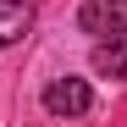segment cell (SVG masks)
<instances>
[{
    "instance_id": "obj_1",
    "label": "cell",
    "mask_w": 127,
    "mask_h": 127,
    "mask_svg": "<svg viewBox=\"0 0 127 127\" xmlns=\"http://www.w3.org/2000/svg\"><path fill=\"white\" fill-rule=\"evenodd\" d=\"M77 28L94 33V39L127 33V0H83V6H77Z\"/></svg>"
},
{
    "instance_id": "obj_2",
    "label": "cell",
    "mask_w": 127,
    "mask_h": 127,
    "mask_svg": "<svg viewBox=\"0 0 127 127\" xmlns=\"http://www.w3.org/2000/svg\"><path fill=\"white\" fill-rule=\"evenodd\" d=\"M89 105H94L89 77H55L50 89H44V111H50V116H83Z\"/></svg>"
},
{
    "instance_id": "obj_3",
    "label": "cell",
    "mask_w": 127,
    "mask_h": 127,
    "mask_svg": "<svg viewBox=\"0 0 127 127\" xmlns=\"http://www.w3.org/2000/svg\"><path fill=\"white\" fill-rule=\"evenodd\" d=\"M33 33V6L28 0H0V50Z\"/></svg>"
},
{
    "instance_id": "obj_4",
    "label": "cell",
    "mask_w": 127,
    "mask_h": 127,
    "mask_svg": "<svg viewBox=\"0 0 127 127\" xmlns=\"http://www.w3.org/2000/svg\"><path fill=\"white\" fill-rule=\"evenodd\" d=\"M94 72H99V77H122V83H127V33L99 39V44H94Z\"/></svg>"
}]
</instances>
